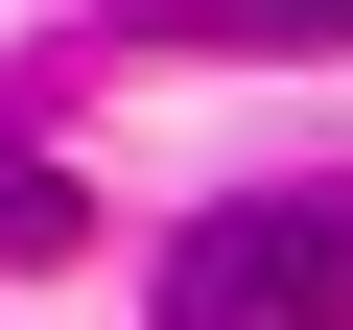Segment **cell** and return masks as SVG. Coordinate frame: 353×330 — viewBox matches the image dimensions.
<instances>
[{
  "label": "cell",
  "mask_w": 353,
  "mask_h": 330,
  "mask_svg": "<svg viewBox=\"0 0 353 330\" xmlns=\"http://www.w3.org/2000/svg\"><path fill=\"white\" fill-rule=\"evenodd\" d=\"M165 330H353V189H236V213H189Z\"/></svg>",
  "instance_id": "obj_1"
},
{
  "label": "cell",
  "mask_w": 353,
  "mask_h": 330,
  "mask_svg": "<svg viewBox=\"0 0 353 330\" xmlns=\"http://www.w3.org/2000/svg\"><path fill=\"white\" fill-rule=\"evenodd\" d=\"M71 236H94V213H71V165H48V142H0V260H71Z\"/></svg>",
  "instance_id": "obj_2"
}]
</instances>
